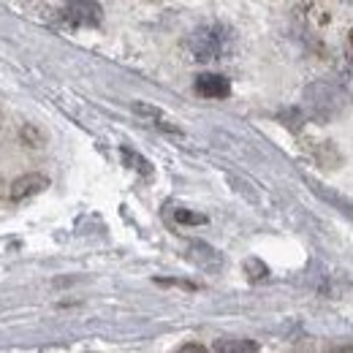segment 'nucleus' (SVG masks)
Masks as SVG:
<instances>
[{
  "label": "nucleus",
  "mask_w": 353,
  "mask_h": 353,
  "mask_svg": "<svg viewBox=\"0 0 353 353\" xmlns=\"http://www.w3.org/2000/svg\"><path fill=\"white\" fill-rule=\"evenodd\" d=\"M348 92L334 82H315L307 90V109L315 120H334L345 112Z\"/></svg>",
  "instance_id": "nucleus-1"
},
{
  "label": "nucleus",
  "mask_w": 353,
  "mask_h": 353,
  "mask_svg": "<svg viewBox=\"0 0 353 353\" xmlns=\"http://www.w3.org/2000/svg\"><path fill=\"white\" fill-rule=\"evenodd\" d=\"M228 46V33L221 25H207L199 28L190 36V52L196 54V60H218Z\"/></svg>",
  "instance_id": "nucleus-2"
},
{
  "label": "nucleus",
  "mask_w": 353,
  "mask_h": 353,
  "mask_svg": "<svg viewBox=\"0 0 353 353\" xmlns=\"http://www.w3.org/2000/svg\"><path fill=\"white\" fill-rule=\"evenodd\" d=\"M60 14L74 28H95L103 17V8L95 0H68Z\"/></svg>",
  "instance_id": "nucleus-3"
},
{
  "label": "nucleus",
  "mask_w": 353,
  "mask_h": 353,
  "mask_svg": "<svg viewBox=\"0 0 353 353\" xmlns=\"http://www.w3.org/2000/svg\"><path fill=\"white\" fill-rule=\"evenodd\" d=\"M196 92L204 98H228L231 95V85L221 74H201L196 79Z\"/></svg>",
  "instance_id": "nucleus-4"
},
{
  "label": "nucleus",
  "mask_w": 353,
  "mask_h": 353,
  "mask_svg": "<svg viewBox=\"0 0 353 353\" xmlns=\"http://www.w3.org/2000/svg\"><path fill=\"white\" fill-rule=\"evenodd\" d=\"M44 188H49V179L44 174H28V176H19L14 185H11V199L14 201H22L28 196H36L41 193Z\"/></svg>",
  "instance_id": "nucleus-5"
},
{
  "label": "nucleus",
  "mask_w": 353,
  "mask_h": 353,
  "mask_svg": "<svg viewBox=\"0 0 353 353\" xmlns=\"http://www.w3.org/2000/svg\"><path fill=\"white\" fill-rule=\"evenodd\" d=\"M218 351H256L253 343H218Z\"/></svg>",
  "instance_id": "nucleus-6"
},
{
  "label": "nucleus",
  "mask_w": 353,
  "mask_h": 353,
  "mask_svg": "<svg viewBox=\"0 0 353 353\" xmlns=\"http://www.w3.org/2000/svg\"><path fill=\"white\" fill-rule=\"evenodd\" d=\"M176 221H185V223H201L204 218L199 215H188V212H176Z\"/></svg>",
  "instance_id": "nucleus-7"
},
{
  "label": "nucleus",
  "mask_w": 353,
  "mask_h": 353,
  "mask_svg": "<svg viewBox=\"0 0 353 353\" xmlns=\"http://www.w3.org/2000/svg\"><path fill=\"white\" fill-rule=\"evenodd\" d=\"M351 44H353V30H351Z\"/></svg>",
  "instance_id": "nucleus-8"
}]
</instances>
